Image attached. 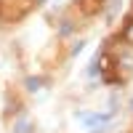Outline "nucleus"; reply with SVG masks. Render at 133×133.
I'll use <instances>...</instances> for the list:
<instances>
[{"instance_id": "nucleus-1", "label": "nucleus", "mask_w": 133, "mask_h": 133, "mask_svg": "<svg viewBox=\"0 0 133 133\" xmlns=\"http://www.w3.org/2000/svg\"><path fill=\"white\" fill-rule=\"evenodd\" d=\"M77 123H83L85 130H101L109 123V115H101V112H77Z\"/></svg>"}, {"instance_id": "nucleus-2", "label": "nucleus", "mask_w": 133, "mask_h": 133, "mask_svg": "<svg viewBox=\"0 0 133 133\" xmlns=\"http://www.w3.org/2000/svg\"><path fill=\"white\" fill-rule=\"evenodd\" d=\"M40 77H29V80H27V88H29V91H37V88H40Z\"/></svg>"}, {"instance_id": "nucleus-3", "label": "nucleus", "mask_w": 133, "mask_h": 133, "mask_svg": "<svg viewBox=\"0 0 133 133\" xmlns=\"http://www.w3.org/2000/svg\"><path fill=\"white\" fill-rule=\"evenodd\" d=\"M27 125H29V123H27V117H21L19 123H16V130H14V133H27Z\"/></svg>"}, {"instance_id": "nucleus-4", "label": "nucleus", "mask_w": 133, "mask_h": 133, "mask_svg": "<svg viewBox=\"0 0 133 133\" xmlns=\"http://www.w3.org/2000/svg\"><path fill=\"white\" fill-rule=\"evenodd\" d=\"M130 109H133V96H130Z\"/></svg>"}]
</instances>
